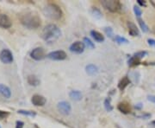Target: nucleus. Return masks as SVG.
<instances>
[{"label":"nucleus","instance_id":"f257e3e1","mask_svg":"<svg viewBox=\"0 0 155 128\" xmlns=\"http://www.w3.org/2000/svg\"><path fill=\"white\" fill-rule=\"evenodd\" d=\"M18 17L22 25L28 29H36L41 25V19L35 11H22L18 15Z\"/></svg>","mask_w":155,"mask_h":128},{"label":"nucleus","instance_id":"f03ea898","mask_svg":"<svg viewBox=\"0 0 155 128\" xmlns=\"http://www.w3.org/2000/svg\"><path fill=\"white\" fill-rule=\"evenodd\" d=\"M41 36V38L48 43H53L61 37V30L56 24L50 23L45 26Z\"/></svg>","mask_w":155,"mask_h":128},{"label":"nucleus","instance_id":"7ed1b4c3","mask_svg":"<svg viewBox=\"0 0 155 128\" xmlns=\"http://www.w3.org/2000/svg\"><path fill=\"white\" fill-rule=\"evenodd\" d=\"M43 14L46 17L54 20H59L63 17V11L61 7L54 3H48L43 8Z\"/></svg>","mask_w":155,"mask_h":128},{"label":"nucleus","instance_id":"20e7f679","mask_svg":"<svg viewBox=\"0 0 155 128\" xmlns=\"http://www.w3.org/2000/svg\"><path fill=\"white\" fill-rule=\"evenodd\" d=\"M101 5L110 12H117L122 8V4L118 0H103L101 1Z\"/></svg>","mask_w":155,"mask_h":128},{"label":"nucleus","instance_id":"39448f33","mask_svg":"<svg viewBox=\"0 0 155 128\" xmlns=\"http://www.w3.org/2000/svg\"><path fill=\"white\" fill-rule=\"evenodd\" d=\"M30 56H31L32 59L35 60V61H41V60L45 59L48 56V55L46 54L45 50L43 48L38 47V48L34 49L30 52Z\"/></svg>","mask_w":155,"mask_h":128},{"label":"nucleus","instance_id":"423d86ee","mask_svg":"<svg viewBox=\"0 0 155 128\" xmlns=\"http://www.w3.org/2000/svg\"><path fill=\"white\" fill-rule=\"evenodd\" d=\"M53 61H63L67 59V53L63 50H56V51H52L47 56Z\"/></svg>","mask_w":155,"mask_h":128},{"label":"nucleus","instance_id":"0eeeda50","mask_svg":"<svg viewBox=\"0 0 155 128\" xmlns=\"http://www.w3.org/2000/svg\"><path fill=\"white\" fill-rule=\"evenodd\" d=\"M14 60L13 55L10 50L5 49L0 52V61L5 64H10Z\"/></svg>","mask_w":155,"mask_h":128},{"label":"nucleus","instance_id":"6e6552de","mask_svg":"<svg viewBox=\"0 0 155 128\" xmlns=\"http://www.w3.org/2000/svg\"><path fill=\"white\" fill-rule=\"evenodd\" d=\"M57 107H58V110L61 112V113L64 114V115H69L72 111V106L70 105V103L67 101L59 102L57 105Z\"/></svg>","mask_w":155,"mask_h":128},{"label":"nucleus","instance_id":"1a4fd4ad","mask_svg":"<svg viewBox=\"0 0 155 128\" xmlns=\"http://www.w3.org/2000/svg\"><path fill=\"white\" fill-rule=\"evenodd\" d=\"M84 48H85V45L84 43L83 42H79V41H77L75 43H73L72 44H71V46L69 47V50L72 53H75V54H81L83 53L84 50Z\"/></svg>","mask_w":155,"mask_h":128},{"label":"nucleus","instance_id":"9d476101","mask_svg":"<svg viewBox=\"0 0 155 128\" xmlns=\"http://www.w3.org/2000/svg\"><path fill=\"white\" fill-rule=\"evenodd\" d=\"M31 102L34 106H43L47 102V100L44 96L40 95H34L31 98Z\"/></svg>","mask_w":155,"mask_h":128},{"label":"nucleus","instance_id":"9b49d317","mask_svg":"<svg viewBox=\"0 0 155 128\" xmlns=\"http://www.w3.org/2000/svg\"><path fill=\"white\" fill-rule=\"evenodd\" d=\"M12 26L11 18L5 14H0V27L3 29H10Z\"/></svg>","mask_w":155,"mask_h":128},{"label":"nucleus","instance_id":"f8f14e48","mask_svg":"<svg viewBox=\"0 0 155 128\" xmlns=\"http://www.w3.org/2000/svg\"><path fill=\"white\" fill-rule=\"evenodd\" d=\"M117 109L121 112H122L123 114H128L132 111V108H131L130 104L128 102H127V101H123V102L119 103L118 106H117Z\"/></svg>","mask_w":155,"mask_h":128},{"label":"nucleus","instance_id":"ddd939ff","mask_svg":"<svg viewBox=\"0 0 155 128\" xmlns=\"http://www.w3.org/2000/svg\"><path fill=\"white\" fill-rule=\"evenodd\" d=\"M127 29H128V33L132 36H140V30L137 28L136 24L133 22H127Z\"/></svg>","mask_w":155,"mask_h":128},{"label":"nucleus","instance_id":"4468645a","mask_svg":"<svg viewBox=\"0 0 155 128\" xmlns=\"http://www.w3.org/2000/svg\"><path fill=\"white\" fill-rule=\"evenodd\" d=\"M0 94L3 95L4 97L9 99V98H11V91L9 87H7L4 84H0Z\"/></svg>","mask_w":155,"mask_h":128},{"label":"nucleus","instance_id":"2eb2a0df","mask_svg":"<svg viewBox=\"0 0 155 128\" xmlns=\"http://www.w3.org/2000/svg\"><path fill=\"white\" fill-rule=\"evenodd\" d=\"M69 97L72 99V100H75V101H79V100H82L83 98V95L80 91H78V90H72L69 93Z\"/></svg>","mask_w":155,"mask_h":128},{"label":"nucleus","instance_id":"dca6fc26","mask_svg":"<svg viewBox=\"0 0 155 128\" xmlns=\"http://www.w3.org/2000/svg\"><path fill=\"white\" fill-rule=\"evenodd\" d=\"M27 81L30 86H33V87H37L40 85L41 81L38 79V77L35 74H30L28 75V78H27Z\"/></svg>","mask_w":155,"mask_h":128},{"label":"nucleus","instance_id":"f3484780","mask_svg":"<svg viewBox=\"0 0 155 128\" xmlns=\"http://www.w3.org/2000/svg\"><path fill=\"white\" fill-rule=\"evenodd\" d=\"M85 72L87 73L89 75H95L98 73V67L94 64H89L85 67Z\"/></svg>","mask_w":155,"mask_h":128},{"label":"nucleus","instance_id":"a211bd4d","mask_svg":"<svg viewBox=\"0 0 155 128\" xmlns=\"http://www.w3.org/2000/svg\"><path fill=\"white\" fill-rule=\"evenodd\" d=\"M91 36L95 41H97L98 43H102V42L104 41V36L102 35V33H100L97 30H91Z\"/></svg>","mask_w":155,"mask_h":128},{"label":"nucleus","instance_id":"6ab92c4d","mask_svg":"<svg viewBox=\"0 0 155 128\" xmlns=\"http://www.w3.org/2000/svg\"><path fill=\"white\" fill-rule=\"evenodd\" d=\"M129 83H130V80H129V78H128L127 76H124V77L119 81V83H118V88L120 89L121 91H123V90L126 88L127 86L129 85Z\"/></svg>","mask_w":155,"mask_h":128},{"label":"nucleus","instance_id":"aec40b11","mask_svg":"<svg viewBox=\"0 0 155 128\" xmlns=\"http://www.w3.org/2000/svg\"><path fill=\"white\" fill-rule=\"evenodd\" d=\"M141 62H140V60L138 59V58H136V57H134V56H132V57H130L129 58V60L127 61V64H128V66L131 67H136V66H138L140 65Z\"/></svg>","mask_w":155,"mask_h":128},{"label":"nucleus","instance_id":"412c9836","mask_svg":"<svg viewBox=\"0 0 155 128\" xmlns=\"http://www.w3.org/2000/svg\"><path fill=\"white\" fill-rule=\"evenodd\" d=\"M17 112L19 114H22V115H24V116H28V117H35L36 116V112L34 111H29V110H23V109H20L18 110Z\"/></svg>","mask_w":155,"mask_h":128},{"label":"nucleus","instance_id":"4be33fe9","mask_svg":"<svg viewBox=\"0 0 155 128\" xmlns=\"http://www.w3.org/2000/svg\"><path fill=\"white\" fill-rule=\"evenodd\" d=\"M115 41L117 43H119V44H124V43L127 44V43H129L127 38H125L123 36H115Z\"/></svg>","mask_w":155,"mask_h":128},{"label":"nucleus","instance_id":"5701e85b","mask_svg":"<svg viewBox=\"0 0 155 128\" xmlns=\"http://www.w3.org/2000/svg\"><path fill=\"white\" fill-rule=\"evenodd\" d=\"M138 22H139V25H140V27L141 29V30L143 31V32H147L148 31V26L147 25V23L142 20V19H140V17H138Z\"/></svg>","mask_w":155,"mask_h":128},{"label":"nucleus","instance_id":"b1692460","mask_svg":"<svg viewBox=\"0 0 155 128\" xmlns=\"http://www.w3.org/2000/svg\"><path fill=\"white\" fill-rule=\"evenodd\" d=\"M104 107H105L106 111L111 112L113 110V106L111 105V99L110 98H106L104 100Z\"/></svg>","mask_w":155,"mask_h":128},{"label":"nucleus","instance_id":"393cba45","mask_svg":"<svg viewBox=\"0 0 155 128\" xmlns=\"http://www.w3.org/2000/svg\"><path fill=\"white\" fill-rule=\"evenodd\" d=\"M83 43L87 48H89V49H91V50L95 49L94 43H92V41L91 39H89L88 37H84V38Z\"/></svg>","mask_w":155,"mask_h":128},{"label":"nucleus","instance_id":"a878e982","mask_svg":"<svg viewBox=\"0 0 155 128\" xmlns=\"http://www.w3.org/2000/svg\"><path fill=\"white\" fill-rule=\"evenodd\" d=\"M147 56V51H139V52H136L134 56V57H136V58H138V59H142V58H144L145 56Z\"/></svg>","mask_w":155,"mask_h":128},{"label":"nucleus","instance_id":"bb28decb","mask_svg":"<svg viewBox=\"0 0 155 128\" xmlns=\"http://www.w3.org/2000/svg\"><path fill=\"white\" fill-rule=\"evenodd\" d=\"M91 13H92V15L94 16L96 18H101L102 17V13H101V11L97 9V8H93L92 10H91Z\"/></svg>","mask_w":155,"mask_h":128},{"label":"nucleus","instance_id":"cd10ccee","mask_svg":"<svg viewBox=\"0 0 155 128\" xmlns=\"http://www.w3.org/2000/svg\"><path fill=\"white\" fill-rule=\"evenodd\" d=\"M104 32L105 34L110 37V38H113L114 37V32H113V29L110 27H105L104 28Z\"/></svg>","mask_w":155,"mask_h":128},{"label":"nucleus","instance_id":"c85d7f7f","mask_svg":"<svg viewBox=\"0 0 155 128\" xmlns=\"http://www.w3.org/2000/svg\"><path fill=\"white\" fill-rule=\"evenodd\" d=\"M134 14H135L138 17H140L142 15V11H141V9L140 8V6L138 5L134 6Z\"/></svg>","mask_w":155,"mask_h":128},{"label":"nucleus","instance_id":"c756f323","mask_svg":"<svg viewBox=\"0 0 155 128\" xmlns=\"http://www.w3.org/2000/svg\"><path fill=\"white\" fill-rule=\"evenodd\" d=\"M9 115H10V112H9L0 110V120L5 119H6Z\"/></svg>","mask_w":155,"mask_h":128},{"label":"nucleus","instance_id":"7c9ffc66","mask_svg":"<svg viewBox=\"0 0 155 128\" xmlns=\"http://www.w3.org/2000/svg\"><path fill=\"white\" fill-rule=\"evenodd\" d=\"M137 117L147 119H149L151 117V114L150 113H143V114H140V115H137Z\"/></svg>","mask_w":155,"mask_h":128},{"label":"nucleus","instance_id":"2f4dec72","mask_svg":"<svg viewBox=\"0 0 155 128\" xmlns=\"http://www.w3.org/2000/svg\"><path fill=\"white\" fill-rule=\"evenodd\" d=\"M24 123L21 121V120H17L16 122V128H23Z\"/></svg>","mask_w":155,"mask_h":128},{"label":"nucleus","instance_id":"473e14b6","mask_svg":"<svg viewBox=\"0 0 155 128\" xmlns=\"http://www.w3.org/2000/svg\"><path fill=\"white\" fill-rule=\"evenodd\" d=\"M147 43L151 47H155V40L153 38H149V39H147Z\"/></svg>","mask_w":155,"mask_h":128},{"label":"nucleus","instance_id":"72a5a7b5","mask_svg":"<svg viewBox=\"0 0 155 128\" xmlns=\"http://www.w3.org/2000/svg\"><path fill=\"white\" fill-rule=\"evenodd\" d=\"M147 100L155 104V95H148L147 96Z\"/></svg>","mask_w":155,"mask_h":128},{"label":"nucleus","instance_id":"f704fd0d","mask_svg":"<svg viewBox=\"0 0 155 128\" xmlns=\"http://www.w3.org/2000/svg\"><path fill=\"white\" fill-rule=\"evenodd\" d=\"M137 3L140 6H143V7L147 6V1H144V0H137Z\"/></svg>","mask_w":155,"mask_h":128},{"label":"nucleus","instance_id":"c9c22d12","mask_svg":"<svg viewBox=\"0 0 155 128\" xmlns=\"http://www.w3.org/2000/svg\"><path fill=\"white\" fill-rule=\"evenodd\" d=\"M142 106H143V105H142L141 103H139V104H137V105L135 106V108H136V109H139V110H140V109L142 108Z\"/></svg>","mask_w":155,"mask_h":128},{"label":"nucleus","instance_id":"e433bc0d","mask_svg":"<svg viewBox=\"0 0 155 128\" xmlns=\"http://www.w3.org/2000/svg\"><path fill=\"white\" fill-rule=\"evenodd\" d=\"M152 124H153V126H155V120H153V121H152Z\"/></svg>","mask_w":155,"mask_h":128},{"label":"nucleus","instance_id":"4c0bfd02","mask_svg":"<svg viewBox=\"0 0 155 128\" xmlns=\"http://www.w3.org/2000/svg\"><path fill=\"white\" fill-rule=\"evenodd\" d=\"M0 128H1V126H0Z\"/></svg>","mask_w":155,"mask_h":128}]
</instances>
